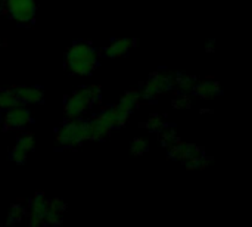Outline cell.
I'll list each match as a JSON object with an SVG mask.
<instances>
[{"mask_svg": "<svg viewBox=\"0 0 252 227\" xmlns=\"http://www.w3.org/2000/svg\"><path fill=\"white\" fill-rule=\"evenodd\" d=\"M173 106L176 109H189L192 106V99L188 95H180L173 100Z\"/></svg>", "mask_w": 252, "mask_h": 227, "instance_id": "cb8c5ba5", "label": "cell"}, {"mask_svg": "<svg viewBox=\"0 0 252 227\" xmlns=\"http://www.w3.org/2000/svg\"><path fill=\"white\" fill-rule=\"evenodd\" d=\"M3 9H4V0H0V13L3 12Z\"/></svg>", "mask_w": 252, "mask_h": 227, "instance_id": "d4e9b609", "label": "cell"}, {"mask_svg": "<svg viewBox=\"0 0 252 227\" xmlns=\"http://www.w3.org/2000/svg\"><path fill=\"white\" fill-rule=\"evenodd\" d=\"M21 103L32 105V103H41L44 100V92L41 87L37 86H16L10 89Z\"/></svg>", "mask_w": 252, "mask_h": 227, "instance_id": "ba28073f", "label": "cell"}, {"mask_svg": "<svg viewBox=\"0 0 252 227\" xmlns=\"http://www.w3.org/2000/svg\"><path fill=\"white\" fill-rule=\"evenodd\" d=\"M4 9L12 19L21 24H30L35 18V0H4Z\"/></svg>", "mask_w": 252, "mask_h": 227, "instance_id": "5b68a950", "label": "cell"}, {"mask_svg": "<svg viewBox=\"0 0 252 227\" xmlns=\"http://www.w3.org/2000/svg\"><path fill=\"white\" fill-rule=\"evenodd\" d=\"M130 151L133 155H143L148 151V143L143 139H134L130 143Z\"/></svg>", "mask_w": 252, "mask_h": 227, "instance_id": "603a6c76", "label": "cell"}, {"mask_svg": "<svg viewBox=\"0 0 252 227\" xmlns=\"http://www.w3.org/2000/svg\"><path fill=\"white\" fill-rule=\"evenodd\" d=\"M27 157H28V152H27L19 143H15V146H13L12 151H10V158H12V161H15L16 164H24L25 160H27Z\"/></svg>", "mask_w": 252, "mask_h": 227, "instance_id": "44dd1931", "label": "cell"}, {"mask_svg": "<svg viewBox=\"0 0 252 227\" xmlns=\"http://www.w3.org/2000/svg\"><path fill=\"white\" fill-rule=\"evenodd\" d=\"M18 105H21V102H19V99L16 97V95L10 89L0 90V109L7 111V109L15 108Z\"/></svg>", "mask_w": 252, "mask_h": 227, "instance_id": "2e32d148", "label": "cell"}, {"mask_svg": "<svg viewBox=\"0 0 252 227\" xmlns=\"http://www.w3.org/2000/svg\"><path fill=\"white\" fill-rule=\"evenodd\" d=\"M16 143H19V145L30 154V152L34 151V134H32V133H25V134H22V136L18 139Z\"/></svg>", "mask_w": 252, "mask_h": 227, "instance_id": "7402d4cb", "label": "cell"}, {"mask_svg": "<svg viewBox=\"0 0 252 227\" xmlns=\"http://www.w3.org/2000/svg\"><path fill=\"white\" fill-rule=\"evenodd\" d=\"M199 152H204L202 148L196 146V145H192V143H186V142H176L171 148H168V157L173 158V160H177V161H185L186 158L195 155V154H199Z\"/></svg>", "mask_w": 252, "mask_h": 227, "instance_id": "7c38bea8", "label": "cell"}, {"mask_svg": "<svg viewBox=\"0 0 252 227\" xmlns=\"http://www.w3.org/2000/svg\"><path fill=\"white\" fill-rule=\"evenodd\" d=\"M100 87L99 86H87V87H81L77 92H74L72 95H69L65 99V114L69 120L74 118H80V115L89 109L92 105H94L99 99H100Z\"/></svg>", "mask_w": 252, "mask_h": 227, "instance_id": "7a4b0ae2", "label": "cell"}, {"mask_svg": "<svg viewBox=\"0 0 252 227\" xmlns=\"http://www.w3.org/2000/svg\"><path fill=\"white\" fill-rule=\"evenodd\" d=\"M56 140L61 146L65 148H77L81 146L87 140L86 133V121L81 118H74L65 123L56 133Z\"/></svg>", "mask_w": 252, "mask_h": 227, "instance_id": "3957f363", "label": "cell"}, {"mask_svg": "<svg viewBox=\"0 0 252 227\" xmlns=\"http://www.w3.org/2000/svg\"><path fill=\"white\" fill-rule=\"evenodd\" d=\"M111 127L97 115L93 120L86 121V133H87V140H103L109 136Z\"/></svg>", "mask_w": 252, "mask_h": 227, "instance_id": "30bf717a", "label": "cell"}, {"mask_svg": "<svg viewBox=\"0 0 252 227\" xmlns=\"http://www.w3.org/2000/svg\"><path fill=\"white\" fill-rule=\"evenodd\" d=\"M176 142H179V137H177V133L173 127H164L161 130V143L164 148H171Z\"/></svg>", "mask_w": 252, "mask_h": 227, "instance_id": "d6986e66", "label": "cell"}, {"mask_svg": "<svg viewBox=\"0 0 252 227\" xmlns=\"http://www.w3.org/2000/svg\"><path fill=\"white\" fill-rule=\"evenodd\" d=\"M145 127H146L149 131H152V133H158V131H161V130L165 127V121H164V118L159 117V115H152V117L146 121Z\"/></svg>", "mask_w": 252, "mask_h": 227, "instance_id": "ffe728a7", "label": "cell"}, {"mask_svg": "<svg viewBox=\"0 0 252 227\" xmlns=\"http://www.w3.org/2000/svg\"><path fill=\"white\" fill-rule=\"evenodd\" d=\"M196 83H198L196 77L189 75V74H177L174 77V86H177L179 89L185 92H193Z\"/></svg>", "mask_w": 252, "mask_h": 227, "instance_id": "e0dca14e", "label": "cell"}, {"mask_svg": "<svg viewBox=\"0 0 252 227\" xmlns=\"http://www.w3.org/2000/svg\"><path fill=\"white\" fill-rule=\"evenodd\" d=\"M0 130H1V123H0Z\"/></svg>", "mask_w": 252, "mask_h": 227, "instance_id": "484cf974", "label": "cell"}, {"mask_svg": "<svg viewBox=\"0 0 252 227\" xmlns=\"http://www.w3.org/2000/svg\"><path fill=\"white\" fill-rule=\"evenodd\" d=\"M193 92H195L199 97H202V99H205V100H211V99H214L217 95L221 93L220 84H219L217 81H214V80L198 81L196 86H195V89H193Z\"/></svg>", "mask_w": 252, "mask_h": 227, "instance_id": "4fadbf2b", "label": "cell"}, {"mask_svg": "<svg viewBox=\"0 0 252 227\" xmlns=\"http://www.w3.org/2000/svg\"><path fill=\"white\" fill-rule=\"evenodd\" d=\"M133 44H134V43H133L131 38H127V37H124V38H117V40H114V41L105 49V55L109 56V58H121V56H126V55L130 52V49H131Z\"/></svg>", "mask_w": 252, "mask_h": 227, "instance_id": "5bb4252c", "label": "cell"}, {"mask_svg": "<svg viewBox=\"0 0 252 227\" xmlns=\"http://www.w3.org/2000/svg\"><path fill=\"white\" fill-rule=\"evenodd\" d=\"M65 64L71 74L89 75L99 66V53L90 43L77 41L68 49Z\"/></svg>", "mask_w": 252, "mask_h": 227, "instance_id": "6da1fadb", "label": "cell"}, {"mask_svg": "<svg viewBox=\"0 0 252 227\" xmlns=\"http://www.w3.org/2000/svg\"><path fill=\"white\" fill-rule=\"evenodd\" d=\"M140 100H142V95H140V92L133 89V90H128V92L121 97V100H120V103H118V105L130 114L131 111H134V109H137V108H139Z\"/></svg>", "mask_w": 252, "mask_h": 227, "instance_id": "9a60e30c", "label": "cell"}, {"mask_svg": "<svg viewBox=\"0 0 252 227\" xmlns=\"http://www.w3.org/2000/svg\"><path fill=\"white\" fill-rule=\"evenodd\" d=\"M174 87V77L164 74V72H155L149 77V80L142 87V99L154 100L158 96L170 92Z\"/></svg>", "mask_w": 252, "mask_h": 227, "instance_id": "277c9868", "label": "cell"}, {"mask_svg": "<svg viewBox=\"0 0 252 227\" xmlns=\"http://www.w3.org/2000/svg\"><path fill=\"white\" fill-rule=\"evenodd\" d=\"M30 123H31V112H30V109L22 106V105H18V106L10 108V109H7L4 112L1 126L6 130L16 131V130L25 129Z\"/></svg>", "mask_w": 252, "mask_h": 227, "instance_id": "8992f818", "label": "cell"}, {"mask_svg": "<svg viewBox=\"0 0 252 227\" xmlns=\"http://www.w3.org/2000/svg\"><path fill=\"white\" fill-rule=\"evenodd\" d=\"M24 216H25V208L22 205H19V204L12 205L9 214H7L6 226H15V225H18L19 222H22Z\"/></svg>", "mask_w": 252, "mask_h": 227, "instance_id": "ac0fdd59", "label": "cell"}, {"mask_svg": "<svg viewBox=\"0 0 252 227\" xmlns=\"http://www.w3.org/2000/svg\"><path fill=\"white\" fill-rule=\"evenodd\" d=\"M28 211V227L46 226V213H47V199L43 192H37L30 201Z\"/></svg>", "mask_w": 252, "mask_h": 227, "instance_id": "52a82bcc", "label": "cell"}, {"mask_svg": "<svg viewBox=\"0 0 252 227\" xmlns=\"http://www.w3.org/2000/svg\"><path fill=\"white\" fill-rule=\"evenodd\" d=\"M66 211V204L56 198L47 201V213H46V226H59L63 220V213Z\"/></svg>", "mask_w": 252, "mask_h": 227, "instance_id": "8fae6325", "label": "cell"}, {"mask_svg": "<svg viewBox=\"0 0 252 227\" xmlns=\"http://www.w3.org/2000/svg\"><path fill=\"white\" fill-rule=\"evenodd\" d=\"M128 112L126 111V109H123L120 105H114V106H108V108H105L100 114H99V117L111 127V129H114V127H123L126 123H127V120H128Z\"/></svg>", "mask_w": 252, "mask_h": 227, "instance_id": "9c48e42d", "label": "cell"}]
</instances>
